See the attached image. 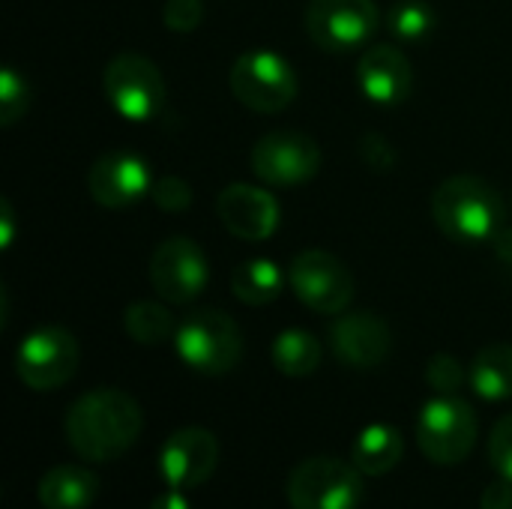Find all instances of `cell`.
Wrapping results in <instances>:
<instances>
[{
  "label": "cell",
  "instance_id": "cell-1",
  "mask_svg": "<svg viewBox=\"0 0 512 509\" xmlns=\"http://www.w3.org/2000/svg\"><path fill=\"white\" fill-rule=\"evenodd\" d=\"M144 429L141 405L123 390H90L78 396L63 420V432L75 456L84 462H111L129 453Z\"/></svg>",
  "mask_w": 512,
  "mask_h": 509
},
{
  "label": "cell",
  "instance_id": "cell-2",
  "mask_svg": "<svg viewBox=\"0 0 512 509\" xmlns=\"http://www.w3.org/2000/svg\"><path fill=\"white\" fill-rule=\"evenodd\" d=\"M432 219L444 237L477 246L492 243L504 228V201L492 183L474 174L447 177L432 195Z\"/></svg>",
  "mask_w": 512,
  "mask_h": 509
},
{
  "label": "cell",
  "instance_id": "cell-3",
  "mask_svg": "<svg viewBox=\"0 0 512 509\" xmlns=\"http://www.w3.org/2000/svg\"><path fill=\"white\" fill-rule=\"evenodd\" d=\"M180 360L201 375H228L243 357V333L231 315L219 309H198L177 327Z\"/></svg>",
  "mask_w": 512,
  "mask_h": 509
},
{
  "label": "cell",
  "instance_id": "cell-4",
  "mask_svg": "<svg viewBox=\"0 0 512 509\" xmlns=\"http://www.w3.org/2000/svg\"><path fill=\"white\" fill-rule=\"evenodd\" d=\"M363 477L354 462L318 456L291 471L285 495L291 509H360L366 495Z\"/></svg>",
  "mask_w": 512,
  "mask_h": 509
},
{
  "label": "cell",
  "instance_id": "cell-5",
  "mask_svg": "<svg viewBox=\"0 0 512 509\" xmlns=\"http://www.w3.org/2000/svg\"><path fill=\"white\" fill-rule=\"evenodd\" d=\"M477 414L459 396L429 399L417 417V447L435 465H459L477 444Z\"/></svg>",
  "mask_w": 512,
  "mask_h": 509
},
{
  "label": "cell",
  "instance_id": "cell-6",
  "mask_svg": "<svg viewBox=\"0 0 512 509\" xmlns=\"http://www.w3.org/2000/svg\"><path fill=\"white\" fill-rule=\"evenodd\" d=\"M228 84L240 105L261 114L285 111L297 99V75L291 63L267 48H252L240 54L231 66Z\"/></svg>",
  "mask_w": 512,
  "mask_h": 509
},
{
  "label": "cell",
  "instance_id": "cell-7",
  "mask_svg": "<svg viewBox=\"0 0 512 509\" xmlns=\"http://www.w3.org/2000/svg\"><path fill=\"white\" fill-rule=\"evenodd\" d=\"M102 87L111 108L132 123L156 117L159 108L165 105V78L159 66L135 51H120L108 60Z\"/></svg>",
  "mask_w": 512,
  "mask_h": 509
},
{
  "label": "cell",
  "instance_id": "cell-8",
  "mask_svg": "<svg viewBox=\"0 0 512 509\" xmlns=\"http://www.w3.org/2000/svg\"><path fill=\"white\" fill-rule=\"evenodd\" d=\"M381 24L375 0H309L306 30L312 42L333 54H348L366 45Z\"/></svg>",
  "mask_w": 512,
  "mask_h": 509
},
{
  "label": "cell",
  "instance_id": "cell-9",
  "mask_svg": "<svg viewBox=\"0 0 512 509\" xmlns=\"http://www.w3.org/2000/svg\"><path fill=\"white\" fill-rule=\"evenodd\" d=\"M288 285L303 306L321 315H342L354 300L351 270L330 252L306 249L288 267Z\"/></svg>",
  "mask_w": 512,
  "mask_h": 509
},
{
  "label": "cell",
  "instance_id": "cell-10",
  "mask_svg": "<svg viewBox=\"0 0 512 509\" xmlns=\"http://www.w3.org/2000/svg\"><path fill=\"white\" fill-rule=\"evenodd\" d=\"M78 369V342L63 327H39L15 351V372L30 390H57Z\"/></svg>",
  "mask_w": 512,
  "mask_h": 509
},
{
  "label": "cell",
  "instance_id": "cell-11",
  "mask_svg": "<svg viewBox=\"0 0 512 509\" xmlns=\"http://www.w3.org/2000/svg\"><path fill=\"white\" fill-rule=\"evenodd\" d=\"M321 168V150L318 144L291 129L267 132L252 147V171L273 186H297L318 174Z\"/></svg>",
  "mask_w": 512,
  "mask_h": 509
},
{
  "label": "cell",
  "instance_id": "cell-12",
  "mask_svg": "<svg viewBox=\"0 0 512 509\" xmlns=\"http://www.w3.org/2000/svg\"><path fill=\"white\" fill-rule=\"evenodd\" d=\"M207 258L189 237H168L150 258V285L168 303H192L207 288Z\"/></svg>",
  "mask_w": 512,
  "mask_h": 509
},
{
  "label": "cell",
  "instance_id": "cell-13",
  "mask_svg": "<svg viewBox=\"0 0 512 509\" xmlns=\"http://www.w3.org/2000/svg\"><path fill=\"white\" fill-rule=\"evenodd\" d=\"M219 465V441L201 426L177 429L159 453V474L168 489H195L213 477Z\"/></svg>",
  "mask_w": 512,
  "mask_h": 509
},
{
  "label": "cell",
  "instance_id": "cell-14",
  "mask_svg": "<svg viewBox=\"0 0 512 509\" xmlns=\"http://www.w3.org/2000/svg\"><path fill=\"white\" fill-rule=\"evenodd\" d=\"M87 189L93 201L102 207H111V210L129 207L153 189L150 168L132 150H108L93 162L87 174Z\"/></svg>",
  "mask_w": 512,
  "mask_h": 509
},
{
  "label": "cell",
  "instance_id": "cell-15",
  "mask_svg": "<svg viewBox=\"0 0 512 509\" xmlns=\"http://www.w3.org/2000/svg\"><path fill=\"white\" fill-rule=\"evenodd\" d=\"M216 216L222 228L240 240L258 243L267 240L279 225V204L270 192L249 186V183H231L216 198Z\"/></svg>",
  "mask_w": 512,
  "mask_h": 509
},
{
  "label": "cell",
  "instance_id": "cell-16",
  "mask_svg": "<svg viewBox=\"0 0 512 509\" xmlns=\"http://www.w3.org/2000/svg\"><path fill=\"white\" fill-rule=\"evenodd\" d=\"M333 354L351 369H375L393 351V333L384 318L372 312H351L330 327Z\"/></svg>",
  "mask_w": 512,
  "mask_h": 509
},
{
  "label": "cell",
  "instance_id": "cell-17",
  "mask_svg": "<svg viewBox=\"0 0 512 509\" xmlns=\"http://www.w3.org/2000/svg\"><path fill=\"white\" fill-rule=\"evenodd\" d=\"M357 84L375 105H399L411 93V60L396 45H375L360 57Z\"/></svg>",
  "mask_w": 512,
  "mask_h": 509
},
{
  "label": "cell",
  "instance_id": "cell-18",
  "mask_svg": "<svg viewBox=\"0 0 512 509\" xmlns=\"http://www.w3.org/2000/svg\"><path fill=\"white\" fill-rule=\"evenodd\" d=\"M99 495V477L84 465H57L39 477L42 509H87Z\"/></svg>",
  "mask_w": 512,
  "mask_h": 509
},
{
  "label": "cell",
  "instance_id": "cell-19",
  "mask_svg": "<svg viewBox=\"0 0 512 509\" xmlns=\"http://www.w3.org/2000/svg\"><path fill=\"white\" fill-rule=\"evenodd\" d=\"M405 456V441L399 435V429H393L390 423H372L366 426L351 450V462L366 474V477H381L390 474Z\"/></svg>",
  "mask_w": 512,
  "mask_h": 509
},
{
  "label": "cell",
  "instance_id": "cell-20",
  "mask_svg": "<svg viewBox=\"0 0 512 509\" xmlns=\"http://www.w3.org/2000/svg\"><path fill=\"white\" fill-rule=\"evenodd\" d=\"M468 384L486 402L512 399V345L507 342L486 345L471 363Z\"/></svg>",
  "mask_w": 512,
  "mask_h": 509
},
{
  "label": "cell",
  "instance_id": "cell-21",
  "mask_svg": "<svg viewBox=\"0 0 512 509\" xmlns=\"http://www.w3.org/2000/svg\"><path fill=\"white\" fill-rule=\"evenodd\" d=\"M282 285H285V273L267 258H252V261L234 267V273H231V291L246 306L273 303L282 294Z\"/></svg>",
  "mask_w": 512,
  "mask_h": 509
},
{
  "label": "cell",
  "instance_id": "cell-22",
  "mask_svg": "<svg viewBox=\"0 0 512 509\" xmlns=\"http://www.w3.org/2000/svg\"><path fill=\"white\" fill-rule=\"evenodd\" d=\"M273 366L288 378H306L321 366V342L306 330H285L273 342Z\"/></svg>",
  "mask_w": 512,
  "mask_h": 509
},
{
  "label": "cell",
  "instance_id": "cell-23",
  "mask_svg": "<svg viewBox=\"0 0 512 509\" xmlns=\"http://www.w3.org/2000/svg\"><path fill=\"white\" fill-rule=\"evenodd\" d=\"M123 327L126 333L138 342V345H162L174 336V318L162 303H132L123 315Z\"/></svg>",
  "mask_w": 512,
  "mask_h": 509
},
{
  "label": "cell",
  "instance_id": "cell-24",
  "mask_svg": "<svg viewBox=\"0 0 512 509\" xmlns=\"http://www.w3.org/2000/svg\"><path fill=\"white\" fill-rule=\"evenodd\" d=\"M435 24V12L429 9L426 0H399L393 9H390V30L393 36L399 39H423Z\"/></svg>",
  "mask_w": 512,
  "mask_h": 509
},
{
  "label": "cell",
  "instance_id": "cell-25",
  "mask_svg": "<svg viewBox=\"0 0 512 509\" xmlns=\"http://www.w3.org/2000/svg\"><path fill=\"white\" fill-rule=\"evenodd\" d=\"M30 102V90L27 81L15 72V69H3L0 72V123L12 126Z\"/></svg>",
  "mask_w": 512,
  "mask_h": 509
},
{
  "label": "cell",
  "instance_id": "cell-26",
  "mask_svg": "<svg viewBox=\"0 0 512 509\" xmlns=\"http://www.w3.org/2000/svg\"><path fill=\"white\" fill-rule=\"evenodd\" d=\"M426 381L432 390H438V396H456L465 381H468V372L462 369V363L450 354H435L426 366Z\"/></svg>",
  "mask_w": 512,
  "mask_h": 509
},
{
  "label": "cell",
  "instance_id": "cell-27",
  "mask_svg": "<svg viewBox=\"0 0 512 509\" xmlns=\"http://www.w3.org/2000/svg\"><path fill=\"white\" fill-rule=\"evenodd\" d=\"M489 462L498 477L512 483V414L501 417L489 435Z\"/></svg>",
  "mask_w": 512,
  "mask_h": 509
},
{
  "label": "cell",
  "instance_id": "cell-28",
  "mask_svg": "<svg viewBox=\"0 0 512 509\" xmlns=\"http://www.w3.org/2000/svg\"><path fill=\"white\" fill-rule=\"evenodd\" d=\"M162 21L174 33H192L204 21V3L201 0H168L162 9Z\"/></svg>",
  "mask_w": 512,
  "mask_h": 509
},
{
  "label": "cell",
  "instance_id": "cell-29",
  "mask_svg": "<svg viewBox=\"0 0 512 509\" xmlns=\"http://www.w3.org/2000/svg\"><path fill=\"white\" fill-rule=\"evenodd\" d=\"M150 195H153L156 207H162V210H168V213H180V210H186V207L192 204V189H189L180 177H174V174L159 177V180L153 183Z\"/></svg>",
  "mask_w": 512,
  "mask_h": 509
},
{
  "label": "cell",
  "instance_id": "cell-30",
  "mask_svg": "<svg viewBox=\"0 0 512 509\" xmlns=\"http://www.w3.org/2000/svg\"><path fill=\"white\" fill-rule=\"evenodd\" d=\"M360 156L378 174H387L396 165V153H393L390 141L384 135H375V132H369V135L360 138Z\"/></svg>",
  "mask_w": 512,
  "mask_h": 509
},
{
  "label": "cell",
  "instance_id": "cell-31",
  "mask_svg": "<svg viewBox=\"0 0 512 509\" xmlns=\"http://www.w3.org/2000/svg\"><path fill=\"white\" fill-rule=\"evenodd\" d=\"M480 509H512V483L498 477L492 486H486L483 498H480Z\"/></svg>",
  "mask_w": 512,
  "mask_h": 509
},
{
  "label": "cell",
  "instance_id": "cell-32",
  "mask_svg": "<svg viewBox=\"0 0 512 509\" xmlns=\"http://www.w3.org/2000/svg\"><path fill=\"white\" fill-rule=\"evenodd\" d=\"M150 509H192V501L186 498V492L183 489H165Z\"/></svg>",
  "mask_w": 512,
  "mask_h": 509
},
{
  "label": "cell",
  "instance_id": "cell-33",
  "mask_svg": "<svg viewBox=\"0 0 512 509\" xmlns=\"http://www.w3.org/2000/svg\"><path fill=\"white\" fill-rule=\"evenodd\" d=\"M495 252L504 258V261H510L512 264V228H501L498 234H495Z\"/></svg>",
  "mask_w": 512,
  "mask_h": 509
},
{
  "label": "cell",
  "instance_id": "cell-34",
  "mask_svg": "<svg viewBox=\"0 0 512 509\" xmlns=\"http://www.w3.org/2000/svg\"><path fill=\"white\" fill-rule=\"evenodd\" d=\"M12 222H15V216H12V207H9V201L3 198V201H0V225H3V246H12Z\"/></svg>",
  "mask_w": 512,
  "mask_h": 509
}]
</instances>
